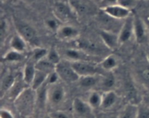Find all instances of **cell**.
I'll return each mask as SVG.
<instances>
[{"instance_id":"6da1fadb","label":"cell","mask_w":149,"mask_h":118,"mask_svg":"<svg viewBox=\"0 0 149 118\" xmlns=\"http://www.w3.org/2000/svg\"><path fill=\"white\" fill-rule=\"evenodd\" d=\"M14 104L22 117H31L36 106V91L31 87H27L16 97Z\"/></svg>"},{"instance_id":"7a4b0ae2","label":"cell","mask_w":149,"mask_h":118,"mask_svg":"<svg viewBox=\"0 0 149 118\" xmlns=\"http://www.w3.org/2000/svg\"><path fill=\"white\" fill-rule=\"evenodd\" d=\"M53 13L55 18L61 23L67 24L77 17L74 8L70 4L69 1H58L55 3L53 7Z\"/></svg>"},{"instance_id":"3957f363","label":"cell","mask_w":149,"mask_h":118,"mask_svg":"<svg viewBox=\"0 0 149 118\" xmlns=\"http://www.w3.org/2000/svg\"><path fill=\"white\" fill-rule=\"evenodd\" d=\"M55 72L59 76V78L63 81L68 83L79 81L80 77L71 65L70 61L61 60L55 68Z\"/></svg>"},{"instance_id":"277c9868","label":"cell","mask_w":149,"mask_h":118,"mask_svg":"<svg viewBox=\"0 0 149 118\" xmlns=\"http://www.w3.org/2000/svg\"><path fill=\"white\" fill-rule=\"evenodd\" d=\"M65 97V91L64 87L59 83L48 84L47 91V104L51 107H56L63 102Z\"/></svg>"},{"instance_id":"5b68a950","label":"cell","mask_w":149,"mask_h":118,"mask_svg":"<svg viewBox=\"0 0 149 118\" xmlns=\"http://www.w3.org/2000/svg\"><path fill=\"white\" fill-rule=\"evenodd\" d=\"M17 33L27 41L29 44L35 45L38 42V35L36 30L29 23L22 20H15Z\"/></svg>"},{"instance_id":"8992f818","label":"cell","mask_w":149,"mask_h":118,"mask_svg":"<svg viewBox=\"0 0 149 118\" xmlns=\"http://www.w3.org/2000/svg\"><path fill=\"white\" fill-rule=\"evenodd\" d=\"M77 17L89 15L96 12V3L93 0H69Z\"/></svg>"},{"instance_id":"52a82bcc","label":"cell","mask_w":149,"mask_h":118,"mask_svg":"<svg viewBox=\"0 0 149 118\" xmlns=\"http://www.w3.org/2000/svg\"><path fill=\"white\" fill-rule=\"evenodd\" d=\"M71 65L79 77L98 75L99 68L94 62L90 61H75L71 62Z\"/></svg>"},{"instance_id":"ba28073f","label":"cell","mask_w":149,"mask_h":118,"mask_svg":"<svg viewBox=\"0 0 149 118\" xmlns=\"http://www.w3.org/2000/svg\"><path fill=\"white\" fill-rule=\"evenodd\" d=\"M149 36V29L143 19L134 15V37L138 43L146 42Z\"/></svg>"},{"instance_id":"9c48e42d","label":"cell","mask_w":149,"mask_h":118,"mask_svg":"<svg viewBox=\"0 0 149 118\" xmlns=\"http://www.w3.org/2000/svg\"><path fill=\"white\" fill-rule=\"evenodd\" d=\"M120 44L127 43L134 36V15L131 14L122 23L119 31Z\"/></svg>"},{"instance_id":"30bf717a","label":"cell","mask_w":149,"mask_h":118,"mask_svg":"<svg viewBox=\"0 0 149 118\" xmlns=\"http://www.w3.org/2000/svg\"><path fill=\"white\" fill-rule=\"evenodd\" d=\"M58 39L65 41H74L79 39V32L74 26L68 24L61 25L56 32Z\"/></svg>"},{"instance_id":"8fae6325","label":"cell","mask_w":149,"mask_h":118,"mask_svg":"<svg viewBox=\"0 0 149 118\" xmlns=\"http://www.w3.org/2000/svg\"><path fill=\"white\" fill-rule=\"evenodd\" d=\"M101 10L103 12L106 13L107 15H109V17L118 20H125L130 15L132 14L130 10L122 7V5L119 4L106 7L104 9H102Z\"/></svg>"},{"instance_id":"7c38bea8","label":"cell","mask_w":149,"mask_h":118,"mask_svg":"<svg viewBox=\"0 0 149 118\" xmlns=\"http://www.w3.org/2000/svg\"><path fill=\"white\" fill-rule=\"evenodd\" d=\"M63 55L65 57V59L70 62H75V61L93 62L90 54L76 47L65 49L63 52Z\"/></svg>"},{"instance_id":"4fadbf2b","label":"cell","mask_w":149,"mask_h":118,"mask_svg":"<svg viewBox=\"0 0 149 118\" xmlns=\"http://www.w3.org/2000/svg\"><path fill=\"white\" fill-rule=\"evenodd\" d=\"M100 36L105 46L109 49H116L120 45L119 39V33L112 30H102L100 32Z\"/></svg>"},{"instance_id":"5bb4252c","label":"cell","mask_w":149,"mask_h":118,"mask_svg":"<svg viewBox=\"0 0 149 118\" xmlns=\"http://www.w3.org/2000/svg\"><path fill=\"white\" fill-rule=\"evenodd\" d=\"M73 110L79 117H86L90 115L92 111V107L87 101H84L80 98H76L72 104Z\"/></svg>"},{"instance_id":"9a60e30c","label":"cell","mask_w":149,"mask_h":118,"mask_svg":"<svg viewBox=\"0 0 149 118\" xmlns=\"http://www.w3.org/2000/svg\"><path fill=\"white\" fill-rule=\"evenodd\" d=\"M136 77L140 83L149 89V64L146 60V64L138 65L136 70Z\"/></svg>"},{"instance_id":"2e32d148","label":"cell","mask_w":149,"mask_h":118,"mask_svg":"<svg viewBox=\"0 0 149 118\" xmlns=\"http://www.w3.org/2000/svg\"><path fill=\"white\" fill-rule=\"evenodd\" d=\"M36 72V63L31 59H29V61L25 65L23 70V74H22L23 81L29 86H31V84L33 81Z\"/></svg>"},{"instance_id":"e0dca14e","label":"cell","mask_w":149,"mask_h":118,"mask_svg":"<svg viewBox=\"0 0 149 118\" xmlns=\"http://www.w3.org/2000/svg\"><path fill=\"white\" fill-rule=\"evenodd\" d=\"M118 101V95L115 91H105L103 94L102 104L100 108L103 110H109L114 107Z\"/></svg>"},{"instance_id":"ac0fdd59","label":"cell","mask_w":149,"mask_h":118,"mask_svg":"<svg viewBox=\"0 0 149 118\" xmlns=\"http://www.w3.org/2000/svg\"><path fill=\"white\" fill-rule=\"evenodd\" d=\"M28 44L29 43L27 41L17 33L13 35L10 41V49L21 53H24L26 52Z\"/></svg>"},{"instance_id":"d6986e66","label":"cell","mask_w":149,"mask_h":118,"mask_svg":"<svg viewBox=\"0 0 149 118\" xmlns=\"http://www.w3.org/2000/svg\"><path fill=\"white\" fill-rule=\"evenodd\" d=\"M100 78H101V75H99V74L98 75L80 77L79 80V83L80 86L84 88H91L99 85Z\"/></svg>"},{"instance_id":"ffe728a7","label":"cell","mask_w":149,"mask_h":118,"mask_svg":"<svg viewBox=\"0 0 149 118\" xmlns=\"http://www.w3.org/2000/svg\"><path fill=\"white\" fill-rule=\"evenodd\" d=\"M119 61L115 55H110L103 58L100 62V67L106 72H111L117 68Z\"/></svg>"},{"instance_id":"44dd1931","label":"cell","mask_w":149,"mask_h":118,"mask_svg":"<svg viewBox=\"0 0 149 118\" xmlns=\"http://www.w3.org/2000/svg\"><path fill=\"white\" fill-rule=\"evenodd\" d=\"M138 115V104L129 103L124 107L118 115V118H137Z\"/></svg>"},{"instance_id":"7402d4cb","label":"cell","mask_w":149,"mask_h":118,"mask_svg":"<svg viewBox=\"0 0 149 118\" xmlns=\"http://www.w3.org/2000/svg\"><path fill=\"white\" fill-rule=\"evenodd\" d=\"M115 82H116V80L112 72H107L106 75H101L99 86L103 89L106 90V91H110L111 88L114 86Z\"/></svg>"},{"instance_id":"603a6c76","label":"cell","mask_w":149,"mask_h":118,"mask_svg":"<svg viewBox=\"0 0 149 118\" xmlns=\"http://www.w3.org/2000/svg\"><path fill=\"white\" fill-rule=\"evenodd\" d=\"M16 78H17L11 73H7L4 76L2 77L1 81V97H3L4 94L8 92L9 90L11 88V87L15 82Z\"/></svg>"},{"instance_id":"cb8c5ba5","label":"cell","mask_w":149,"mask_h":118,"mask_svg":"<svg viewBox=\"0 0 149 118\" xmlns=\"http://www.w3.org/2000/svg\"><path fill=\"white\" fill-rule=\"evenodd\" d=\"M47 77L48 74L36 70L34 78H33V81H32L30 87H31V88H33V89H34L35 91H36V90L39 89L41 86H42L47 82Z\"/></svg>"},{"instance_id":"d4e9b609","label":"cell","mask_w":149,"mask_h":118,"mask_svg":"<svg viewBox=\"0 0 149 118\" xmlns=\"http://www.w3.org/2000/svg\"><path fill=\"white\" fill-rule=\"evenodd\" d=\"M55 68H56V65L48 60L46 57L41 59L36 63V70L45 72L48 75L55 71Z\"/></svg>"},{"instance_id":"484cf974","label":"cell","mask_w":149,"mask_h":118,"mask_svg":"<svg viewBox=\"0 0 149 118\" xmlns=\"http://www.w3.org/2000/svg\"><path fill=\"white\" fill-rule=\"evenodd\" d=\"M23 59H24L23 53L13 50V49H10V51L6 52L4 56L2 57V61L7 62H11V63L20 62Z\"/></svg>"},{"instance_id":"4316f807","label":"cell","mask_w":149,"mask_h":118,"mask_svg":"<svg viewBox=\"0 0 149 118\" xmlns=\"http://www.w3.org/2000/svg\"><path fill=\"white\" fill-rule=\"evenodd\" d=\"M102 98H103V94H100L98 91H93L89 94L87 101L93 110L100 108L102 104Z\"/></svg>"},{"instance_id":"83f0119b","label":"cell","mask_w":149,"mask_h":118,"mask_svg":"<svg viewBox=\"0 0 149 118\" xmlns=\"http://www.w3.org/2000/svg\"><path fill=\"white\" fill-rule=\"evenodd\" d=\"M47 53L48 50L45 49V48L40 47V46H36L33 52H32L30 59L32 61H33L35 63H36L39 60L46 57Z\"/></svg>"},{"instance_id":"f1b7e54d","label":"cell","mask_w":149,"mask_h":118,"mask_svg":"<svg viewBox=\"0 0 149 118\" xmlns=\"http://www.w3.org/2000/svg\"><path fill=\"white\" fill-rule=\"evenodd\" d=\"M46 58L55 65H58L62 60L59 52L55 48H52L49 50H48V53Z\"/></svg>"},{"instance_id":"f546056e","label":"cell","mask_w":149,"mask_h":118,"mask_svg":"<svg viewBox=\"0 0 149 118\" xmlns=\"http://www.w3.org/2000/svg\"><path fill=\"white\" fill-rule=\"evenodd\" d=\"M137 118H149V106L148 104H138Z\"/></svg>"},{"instance_id":"4dcf8cb0","label":"cell","mask_w":149,"mask_h":118,"mask_svg":"<svg viewBox=\"0 0 149 118\" xmlns=\"http://www.w3.org/2000/svg\"><path fill=\"white\" fill-rule=\"evenodd\" d=\"M8 33V23L7 20L4 17H1V24H0V33H1V41L3 43L4 39L7 37V34Z\"/></svg>"},{"instance_id":"1f68e13d","label":"cell","mask_w":149,"mask_h":118,"mask_svg":"<svg viewBox=\"0 0 149 118\" xmlns=\"http://www.w3.org/2000/svg\"><path fill=\"white\" fill-rule=\"evenodd\" d=\"M140 0H118V4L129 10H132L138 5Z\"/></svg>"},{"instance_id":"d6a6232c","label":"cell","mask_w":149,"mask_h":118,"mask_svg":"<svg viewBox=\"0 0 149 118\" xmlns=\"http://www.w3.org/2000/svg\"><path fill=\"white\" fill-rule=\"evenodd\" d=\"M58 22L60 21L57 18L47 19V20H46V26L49 29V30H53V31H55V33H56L57 30H58V28H60V26H61V25L59 24Z\"/></svg>"},{"instance_id":"836d02e7","label":"cell","mask_w":149,"mask_h":118,"mask_svg":"<svg viewBox=\"0 0 149 118\" xmlns=\"http://www.w3.org/2000/svg\"><path fill=\"white\" fill-rule=\"evenodd\" d=\"M49 114L52 118H70L65 112L61 110H55L49 112Z\"/></svg>"},{"instance_id":"e575fe53","label":"cell","mask_w":149,"mask_h":118,"mask_svg":"<svg viewBox=\"0 0 149 118\" xmlns=\"http://www.w3.org/2000/svg\"><path fill=\"white\" fill-rule=\"evenodd\" d=\"M116 4H118V0H101L98 5L100 10H102V9H104L106 7H110V6L114 5Z\"/></svg>"},{"instance_id":"d590c367","label":"cell","mask_w":149,"mask_h":118,"mask_svg":"<svg viewBox=\"0 0 149 118\" xmlns=\"http://www.w3.org/2000/svg\"><path fill=\"white\" fill-rule=\"evenodd\" d=\"M96 118H118V115L109 112H100L95 116Z\"/></svg>"},{"instance_id":"8d00e7d4","label":"cell","mask_w":149,"mask_h":118,"mask_svg":"<svg viewBox=\"0 0 149 118\" xmlns=\"http://www.w3.org/2000/svg\"><path fill=\"white\" fill-rule=\"evenodd\" d=\"M0 118H15V117L10 110L1 108L0 110Z\"/></svg>"},{"instance_id":"74e56055","label":"cell","mask_w":149,"mask_h":118,"mask_svg":"<svg viewBox=\"0 0 149 118\" xmlns=\"http://www.w3.org/2000/svg\"><path fill=\"white\" fill-rule=\"evenodd\" d=\"M146 60L148 61V64H149V46L148 47V49H147V51H146Z\"/></svg>"},{"instance_id":"f35d334b","label":"cell","mask_w":149,"mask_h":118,"mask_svg":"<svg viewBox=\"0 0 149 118\" xmlns=\"http://www.w3.org/2000/svg\"><path fill=\"white\" fill-rule=\"evenodd\" d=\"M41 118H52V117H51V116L49 115V114H46L45 115L42 116Z\"/></svg>"},{"instance_id":"ab89813d","label":"cell","mask_w":149,"mask_h":118,"mask_svg":"<svg viewBox=\"0 0 149 118\" xmlns=\"http://www.w3.org/2000/svg\"><path fill=\"white\" fill-rule=\"evenodd\" d=\"M145 22H146V23L147 26H148V29H149V16H148V17H147V20H145Z\"/></svg>"},{"instance_id":"60d3db41","label":"cell","mask_w":149,"mask_h":118,"mask_svg":"<svg viewBox=\"0 0 149 118\" xmlns=\"http://www.w3.org/2000/svg\"><path fill=\"white\" fill-rule=\"evenodd\" d=\"M93 1H94L97 4H99V3L101 1V0H93Z\"/></svg>"},{"instance_id":"b9f144b4","label":"cell","mask_w":149,"mask_h":118,"mask_svg":"<svg viewBox=\"0 0 149 118\" xmlns=\"http://www.w3.org/2000/svg\"><path fill=\"white\" fill-rule=\"evenodd\" d=\"M1 2H4V1H5L6 0H1Z\"/></svg>"},{"instance_id":"7bdbcfd3","label":"cell","mask_w":149,"mask_h":118,"mask_svg":"<svg viewBox=\"0 0 149 118\" xmlns=\"http://www.w3.org/2000/svg\"><path fill=\"white\" fill-rule=\"evenodd\" d=\"M26 1H33V0H26Z\"/></svg>"},{"instance_id":"ee69618b","label":"cell","mask_w":149,"mask_h":118,"mask_svg":"<svg viewBox=\"0 0 149 118\" xmlns=\"http://www.w3.org/2000/svg\"><path fill=\"white\" fill-rule=\"evenodd\" d=\"M28 118H31V117H28Z\"/></svg>"}]
</instances>
